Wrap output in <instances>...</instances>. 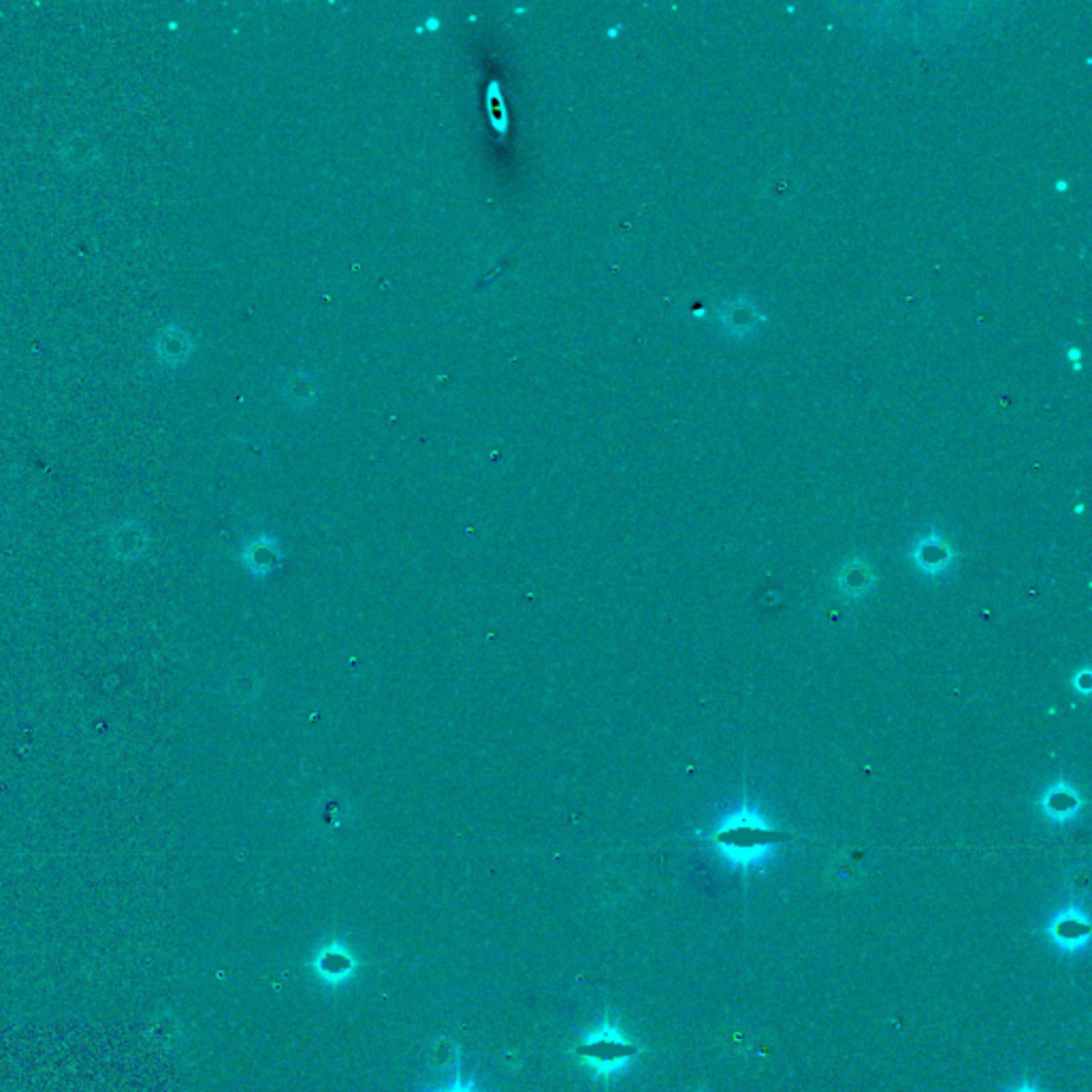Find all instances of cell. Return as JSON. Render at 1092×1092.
<instances>
[{
    "instance_id": "cell-1",
    "label": "cell",
    "mask_w": 1092,
    "mask_h": 1092,
    "mask_svg": "<svg viewBox=\"0 0 1092 1092\" xmlns=\"http://www.w3.org/2000/svg\"><path fill=\"white\" fill-rule=\"evenodd\" d=\"M788 837L777 828L766 826L749 808L737 813L723 826L715 828L713 843L732 864L754 866L764 860L772 847L781 845Z\"/></svg>"
},
{
    "instance_id": "cell-2",
    "label": "cell",
    "mask_w": 1092,
    "mask_h": 1092,
    "mask_svg": "<svg viewBox=\"0 0 1092 1092\" xmlns=\"http://www.w3.org/2000/svg\"><path fill=\"white\" fill-rule=\"evenodd\" d=\"M638 1052V1046L611 1020H602L585 1032L574 1048L581 1065L599 1080H611L628 1071Z\"/></svg>"
},
{
    "instance_id": "cell-3",
    "label": "cell",
    "mask_w": 1092,
    "mask_h": 1092,
    "mask_svg": "<svg viewBox=\"0 0 1092 1092\" xmlns=\"http://www.w3.org/2000/svg\"><path fill=\"white\" fill-rule=\"evenodd\" d=\"M314 973L319 979L327 983V986H341L348 979H353L356 971V958L344 941H329L324 944L316 956L312 958Z\"/></svg>"
},
{
    "instance_id": "cell-4",
    "label": "cell",
    "mask_w": 1092,
    "mask_h": 1092,
    "mask_svg": "<svg viewBox=\"0 0 1092 1092\" xmlns=\"http://www.w3.org/2000/svg\"><path fill=\"white\" fill-rule=\"evenodd\" d=\"M1049 935H1052L1054 944L1063 949H1078L1082 945L1088 944L1090 939V922L1086 915L1078 909H1069V911H1065L1058 915V918L1052 922V928H1049Z\"/></svg>"
},
{
    "instance_id": "cell-5",
    "label": "cell",
    "mask_w": 1092,
    "mask_h": 1092,
    "mask_svg": "<svg viewBox=\"0 0 1092 1092\" xmlns=\"http://www.w3.org/2000/svg\"><path fill=\"white\" fill-rule=\"evenodd\" d=\"M1082 806V800L1080 794L1069 786H1054L1052 789H1048L1044 798H1041V808H1044V813L1049 817V820L1054 822H1066V820H1073L1075 813L1080 811Z\"/></svg>"
},
{
    "instance_id": "cell-6",
    "label": "cell",
    "mask_w": 1092,
    "mask_h": 1092,
    "mask_svg": "<svg viewBox=\"0 0 1092 1092\" xmlns=\"http://www.w3.org/2000/svg\"><path fill=\"white\" fill-rule=\"evenodd\" d=\"M913 560L920 570L937 574L952 562V548L945 545V540L941 536H927L915 545Z\"/></svg>"
},
{
    "instance_id": "cell-7",
    "label": "cell",
    "mask_w": 1092,
    "mask_h": 1092,
    "mask_svg": "<svg viewBox=\"0 0 1092 1092\" xmlns=\"http://www.w3.org/2000/svg\"><path fill=\"white\" fill-rule=\"evenodd\" d=\"M425 1092H478V1088H477V1083H474V1080L468 1078V1075L463 1073L461 1061H459V1056H457L455 1071L448 1075V1080H446L444 1083H442V1086L429 1088V1090H425Z\"/></svg>"
},
{
    "instance_id": "cell-8",
    "label": "cell",
    "mask_w": 1092,
    "mask_h": 1092,
    "mask_svg": "<svg viewBox=\"0 0 1092 1092\" xmlns=\"http://www.w3.org/2000/svg\"><path fill=\"white\" fill-rule=\"evenodd\" d=\"M1010 1092H1039V1090H1037V1088H1032V1086H1029V1083H1022V1086L1014 1088V1090H1010Z\"/></svg>"
}]
</instances>
